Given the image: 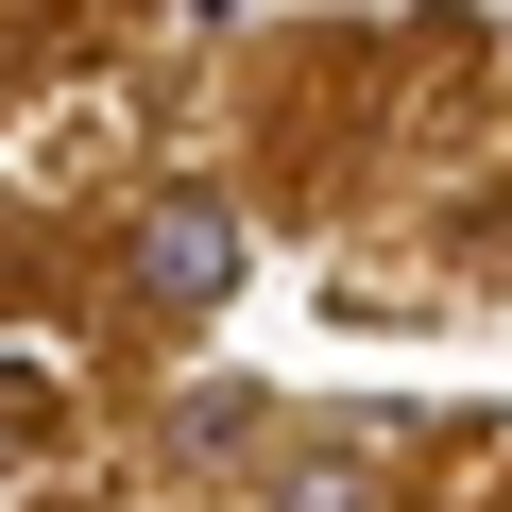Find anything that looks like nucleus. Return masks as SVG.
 <instances>
[{"mask_svg":"<svg viewBox=\"0 0 512 512\" xmlns=\"http://www.w3.org/2000/svg\"><path fill=\"white\" fill-rule=\"evenodd\" d=\"M137 291H154V308H222V291H239V205H222V188L137 205Z\"/></svg>","mask_w":512,"mask_h":512,"instance_id":"f257e3e1","label":"nucleus"}]
</instances>
